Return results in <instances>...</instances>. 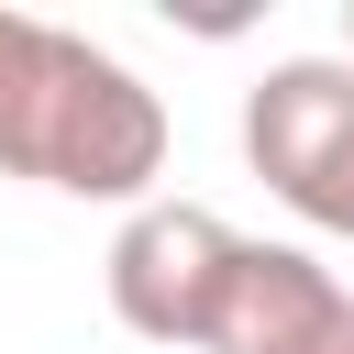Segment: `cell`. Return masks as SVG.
<instances>
[{"instance_id": "1", "label": "cell", "mask_w": 354, "mask_h": 354, "mask_svg": "<svg viewBox=\"0 0 354 354\" xmlns=\"http://www.w3.org/2000/svg\"><path fill=\"white\" fill-rule=\"evenodd\" d=\"M0 177L144 210L166 177V100L111 44H88L44 11H0Z\"/></svg>"}, {"instance_id": "2", "label": "cell", "mask_w": 354, "mask_h": 354, "mask_svg": "<svg viewBox=\"0 0 354 354\" xmlns=\"http://www.w3.org/2000/svg\"><path fill=\"white\" fill-rule=\"evenodd\" d=\"M243 166L310 232H354V66L343 55H277L243 88Z\"/></svg>"}, {"instance_id": "3", "label": "cell", "mask_w": 354, "mask_h": 354, "mask_svg": "<svg viewBox=\"0 0 354 354\" xmlns=\"http://www.w3.org/2000/svg\"><path fill=\"white\" fill-rule=\"evenodd\" d=\"M232 243H243V232H232L221 210H199V199H144V210L111 232V310H122V332L199 354L210 299H221V277H232Z\"/></svg>"}, {"instance_id": "4", "label": "cell", "mask_w": 354, "mask_h": 354, "mask_svg": "<svg viewBox=\"0 0 354 354\" xmlns=\"http://www.w3.org/2000/svg\"><path fill=\"white\" fill-rule=\"evenodd\" d=\"M343 321H354V299L310 243H232L199 354H332Z\"/></svg>"}, {"instance_id": "5", "label": "cell", "mask_w": 354, "mask_h": 354, "mask_svg": "<svg viewBox=\"0 0 354 354\" xmlns=\"http://www.w3.org/2000/svg\"><path fill=\"white\" fill-rule=\"evenodd\" d=\"M343 66H354V0H343Z\"/></svg>"}, {"instance_id": "6", "label": "cell", "mask_w": 354, "mask_h": 354, "mask_svg": "<svg viewBox=\"0 0 354 354\" xmlns=\"http://www.w3.org/2000/svg\"><path fill=\"white\" fill-rule=\"evenodd\" d=\"M332 354H354V321H343V343H332Z\"/></svg>"}]
</instances>
